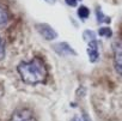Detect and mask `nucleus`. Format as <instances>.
<instances>
[{
	"mask_svg": "<svg viewBox=\"0 0 122 121\" xmlns=\"http://www.w3.org/2000/svg\"><path fill=\"white\" fill-rule=\"evenodd\" d=\"M5 56V48H4V43H3V40L0 37V59H3Z\"/></svg>",
	"mask_w": 122,
	"mask_h": 121,
	"instance_id": "obj_13",
	"label": "nucleus"
},
{
	"mask_svg": "<svg viewBox=\"0 0 122 121\" xmlns=\"http://www.w3.org/2000/svg\"><path fill=\"white\" fill-rule=\"evenodd\" d=\"M10 121H36V116L30 108H19L12 113Z\"/></svg>",
	"mask_w": 122,
	"mask_h": 121,
	"instance_id": "obj_3",
	"label": "nucleus"
},
{
	"mask_svg": "<svg viewBox=\"0 0 122 121\" xmlns=\"http://www.w3.org/2000/svg\"><path fill=\"white\" fill-rule=\"evenodd\" d=\"M98 35L102 36V37H107V38H110L112 36V30L110 28H107V26H102L98 29Z\"/></svg>",
	"mask_w": 122,
	"mask_h": 121,
	"instance_id": "obj_10",
	"label": "nucleus"
},
{
	"mask_svg": "<svg viewBox=\"0 0 122 121\" xmlns=\"http://www.w3.org/2000/svg\"><path fill=\"white\" fill-rule=\"evenodd\" d=\"M83 121H91V120H89V117H87V115L85 113L83 114Z\"/></svg>",
	"mask_w": 122,
	"mask_h": 121,
	"instance_id": "obj_14",
	"label": "nucleus"
},
{
	"mask_svg": "<svg viewBox=\"0 0 122 121\" xmlns=\"http://www.w3.org/2000/svg\"><path fill=\"white\" fill-rule=\"evenodd\" d=\"M35 29L47 41H53V40L57 38V32L55 31V29L47 23H37V24H35Z\"/></svg>",
	"mask_w": 122,
	"mask_h": 121,
	"instance_id": "obj_4",
	"label": "nucleus"
},
{
	"mask_svg": "<svg viewBox=\"0 0 122 121\" xmlns=\"http://www.w3.org/2000/svg\"><path fill=\"white\" fill-rule=\"evenodd\" d=\"M96 17H97V22H98L99 24H102V23L110 24V22H111L110 17H107V16H104V13L102 12L101 7H97V9H96Z\"/></svg>",
	"mask_w": 122,
	"mask_h": 121,
	"instance_id": "obj_8",
	"label": "nucleus"
},
{
	"mask_svg": "<svg viewBox=\"0 0 122 121\" xmlns=\"http://www.w3.org/2000/svg\"><path fill=\"white\" fill-rule=\"evenodd\" d=\"M47 3H49V4H55V0H46Z\"/></svg>",
	"mask_w": 122,
	"mask_h": 121,
	"instance_id": "obj_15",
	"label": "nucleus"
},
{
	"mask_svg": "<svg viewBox=\"0 0 122 121\" xmlns=\"http://www.w3.org/2000/svg\"><path fill=\"white\" fill-rule=\"evenodd\" d=\"M78 17L80 18V19H83V21H85V19H87L89 18V16H90V10L86 7V6H80L79 9H78Z\"/></svg>",
	"mask_w": 122,
	"mask_h": 121,
	"instance_id": "obj_9",
	"label": "nucleus"
},
{
	"mask_svg": "<svg viewBox=\"0 0 122 121\" xmlns=\"http://www.w3.org/2000/svg\"><path fill=\"white\" fill-rule=\"evenodd\" d=\"M78 1H81V0H65V3L71 7H76L78 5Z\"/></svg>",
	"mask_w": 122,
	"mask_h": 121,
	"instance_id": "obj_12",
	"label": "nucleus"
},
{
	"mask_svg": "<svg viewBox=\"0 0 122 121\" xmlns=\"http://www.w3.org/2000/svg\"><path fill=\"white\" fill-rule=\"evenodd\" d=\"M9 22H10V13L6 10V7H4L0 4V28L6 26Z\"/></svg>",
	"mask_w": 122,
	"mask_h": 121,
	"instance_id": "obj_7",
	"label": "nucleus"
},
{
	"mask_svg": "<svg viewBox=\"0 0 122 121\" xmlns=\"http://www.w3.org/2000/svg\"><path fill=\"white\" fill-rule=\"evenodd\" d=\"M98 42L97 40H93L91 42H89V46H87V55H89V60H90V63L95 64L97 63L98 60H99V50H98Z\"/></svg>",
	"mask_w": 122,
	"mask_h": 121,
	"instance_id": "obj_6",
	"label": "nucleus"
},
{
	"mask_svg": "<svg viewBox=\"0 0 122 121\" xmlns=\"http://www.w3.org/2000/svg\"><path fill=\"white\" fill-rule=\"evenodd\" d=\"M111 47H112V54H114L115 70L122 77V38L114 40Z\"/></svg>",
	"mask_w": 122,
	"mask_h": 121,
	"instance_id": "obj_2",
	"label": "nucleus"
},
{
	"mask_svg": "<svg viewBox=\"0 0 122 121\" xmlns=\"http://www.w3.org/2000/svg\"><path fill=\"white\" fill-rule=\"evenodd\" d=\"M53 49L61 56H68V55H77V52L67 43V42H60L53 46Z\"/></svg>",
	"mask_w": 122,
	"mask_h": 121,
	"instance_id": "obj_5",
	"label": "nucleus"
},
{
	"mask_svg": "<svg viewBox=\"0 0 122 121\" xmlns=\"http://www.w3.org/2000/svg\"><path fill=\"white\" fill-rule=\"evenodd\" d=\"M72 121H81V120H80V119H79V117H74V119H73V120H72Z\"/></svg>",
	"mask_w": 122,
	"mask_h": 121,
	"instance_id": "obj_16",
	"label": "nucleus"
},
{
	"mask_svg": "<svg viewBox=\"0 0 122 121\" xmlns=\"http://www.w3.org/2000/svg\"><path fill=\"white\" fill-rule=\"evenodd\" d=\"M83 38L86 41V42H91L93 40H96V34L92 31V30H85L83 32Z\"/></svg>",
	"mask_w": 122,
	"mask_h": 121,
	"instance_id": "obj_11",
	"label": "nucleus"
},
{
	"mask_svg": "<svg viewBox=\"0 0 122 121\" xmlns=\"http://www.w3.org/2000/svg\"><path fill=\"white\" fill-rule=\"evenodd\" d=\"M17 71L22 80L30 85L46 83L48 78L47 65L41 58H34L30 61H22L17 66Z\"/></svg>",
	"mask_w": 122,
	"mask_h": 121,
	"instance_id": "obj_1",
	"label": "nucleus"
}]
</instances>
